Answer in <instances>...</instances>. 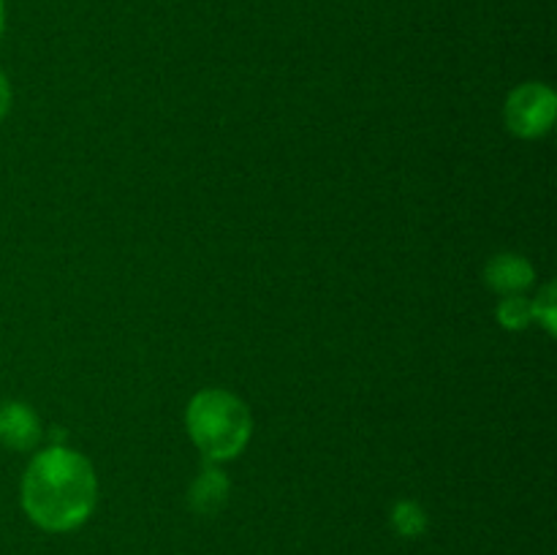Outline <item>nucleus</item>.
<instances>
[{"mask_svg":"<svg viewBox=\"0 0 557 555\" xmlns=\"http://www.w3.org/2000/svg\"><path fill=\"white\" fill-rule=\"evenodd\" d=\"M557 96L542 82H525L506 101V125L522 139H539L555 123Z\"/></svg>","mask_w":557,"mask_h":555,"instance_id":"obj_3","label":"nucleus"},{"mask_svg":"<svg viewBox=\"0 0 557 555\" xmlns=\"http://www.w3.org/2000/svg\"><path fill=\"white\" fill-rule=\"evenodd\" d=\"M188 433L201 455L210 462H223L237 457L248 446L253 433V417L248 406L228 390H201L188 403Z\"/></svg>","mask_w":557,"mask_h":555,"instance_id":"obj_2","label":"nucleus"},{"mask_svg":"<svg viewBox=\"0 0 557 555\" xmlns=\"http://www.w3.org/2000/svg\"><path fill=\"white\" fill-rule=\"evenodd\" d=\"M96 501V471L85 455L69 446L38 452L22 479V509L44 531H74L92 515Z\"/></svg>","mask_w":557,"mask_h":555,"instance_id":"obj_1","label":"nucleus"},{"mask_svg":"<svg viewBox=\"0 0 557 555\" xmlns=\"http://www.w3.org/2000/svg\"><path fill=\"white\" fill-rule=\"evenodd\" d=\"M41 441V419L27 403H0V446L14 452H30Z\"/></svg>","mask_w":557,"mask_h":555,"instance_id":"obj_4","label":"nucleus"},{"mask_svg":"<svg viewBox=\"0 0 557 555\" xmlns=\"http://www.w3.org/2000/svg\"><path fill=\"white\" fill-rule=\"evenodd\" d=\"M228 498V477L218 466H207L190 488V506L199 515H215Z\"/></svg>","mask_w":557,"mask_h":555,"instance_id":"obj_6","label":"nucleus"},{"mask_svg":"<svg viewBox=\"0 0 557 555\" xmlns=\"http://www.w3.org/2000/svg\"><path fill=\"white\" fill-rule=\"evenodd\" d=\"M9 109H11V85H9V76L0 71V120L9 114Z\"/></svg>","mask_w":557,"mask_h":555,"instance_id":"obj_10","label":"nucleus"},{"mask_svg":"<svg viewBox=\"0 0 557 555\" xmlns=\"http://www.w3.org/2000/svg\"><path fill=\"white\" fill-rule=\"evenodd\" d=\"M484 278H487L490 288H495L504 297H511V294H522L533 286L536 270H533V264L525 256L498 254L490 261L487 270H484Z\"/></svg>","mask_w":557,"mask_h":555,"instance_id":"obj_5","label":"nucleus"},{"mask_svg":"<svg viewBox=\"0 0 557 555\" xmlns=\"http://www.w3.org/2000/svg\"><path fill=\"white\" fill-rule=\"evenodd\" d=\"M3 27H5V3L0 0V36H3Z\"/></svg>","mask_w":557,"mask_h":555,"instance_id":"obj_11","label":"nucleus"},{"mask_svg":"<svg viewBox=\"0 0 557 555\" xmlns=\"http://www.w3.org/2000/svg\"><path fill=\"white\" fill-rule=\"evenodd\" d=\"M498 321L504 330L520 332L525 330L533 321V308L531 299L522 297V294H511V297H504V303L498 305Z\"/></svg>","mask_w":557,"mask_h":555,"instance_id":"obj_7","label":"nucleus"},{"mask_svg":"<svg viewBox=\"0 0 557 555\" xmlns=\"http://www.w3.org/2000/svg\"><path fill=\"white\" fill-rule=\"evenodd\" d=\"M392 526L400 536H419L428 528V515L413 501H397L392 509Z\"/></svg>","mask_w":557,"mask_h":555,"instance_id":"obj_8","label":"nucleus"},{"mask_svg":"<svg viewBox=\"0 0 557 555\" xmlns=\"http://www.w3.org/2000/svg\"><path fill=\"white\" fill-rule=\"evenodd\" d=\"M531 308H533V319H536L539 324H544V330H547L549 335H555V332H557L555 283H547V286H544L542 292L536 294V299L531 303Z\"/></svg>","mask_w":557,"mask_h":555,"instance_id":"obj_9","label":"nucleus"}]
</instances>
